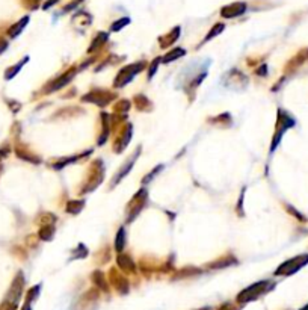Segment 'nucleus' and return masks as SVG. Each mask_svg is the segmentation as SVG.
I'll return each mask as SVG.
<instances>
[{
	"mask_svg": "<svg viewBox=\"0 0 308 310\" xmlns=\"http://www.w3.org/2000/svg\"><path fill=\"white\" fill-rule=\"evenodd\" d=\"M308 263V254H301V256H296L287 262H284L278 269H277V276H292L295 274L296 271H299L301 268H304Z\"/></svg>",
	"mask_w": 308,
	"mask_h": 310,
	"instance_id": "obj_1",
	"label": "nucleus"
},
{
	"mask_svg": "<svg viewBox=\"0 0 308 310\" xmlns=\"http://www.w3.org/2000/svg\"><path fill=\"white\" fill-rule=\"evenodd\" d=\"M266 286H268V282H258L257 285H254V286L245 289V291L237 297V301H240V303H248V301H251V300H255L260 294L265 292Z\"/></svg>",
	"mask_w": 308,
	"mask_h": 310,
	"instance_id": "obj_2",
	"label": "nucleus"
},
{
	"mask_svg": "<svg viewBox=\"0 0 308 310\" xmlns=\"http://www.w3.org/2000/svg\"><path fill=\"white\" fill-rule=\"evenodd\" d=\"M243 11H245V5L243 3H234V5H230V6L224 8L222 9V15L231 18V17H236V15L242 14Z\"/></svg>",
	"mask_w": 308,
	"mask_h": 310,
	"instance_id": "obj_3",
	"label": "nucleus"
},
{
	"mask_svg": "<svg viewBox=\"0 0 308 310\" xmlns=\"http://www.w3.org/2000/svg\"><path fill=\"white\" fill-rule=\"evenodd\" d=\"M27 21H29V18H27V17H24L21 21H18L17 24H14V26L9 29V32H8V33H9V36H12V38H14V36H17V35L21 32V29L26 26V23H27Z\"/></svg>",
	"mask_w": 308,
	"mask_h": 310,
	"instance_id": "obj_4",
	"label": "nucleus"
},
{
	"mask_svg": "<svg viewBox=\"0 0 308 310\" xmlns=\"http://www.w3.org/2000/svg\"><path fill=\"white\" fill-rule=\"evenodd\" d=\"M26 61H27V58H26V59H24L23 62H26ZM23 62L17 64L15 67H11V68H8V70H6V73H5V79H11V78H12L14 74H17V73H18V70H20V68H21V65H23Z\"/></svg>",
	"mask_w": 308,
	"mask_h": 310,
	"instance_id": "obj_5",
	"label": "nucleus"
},
{
	"mask_svg": "<svg viewBox=\"0 0 308 310\" xmlns=\"http://www.w3.org/2000/svg\"><path fill=\"white\" fill-rule=\"evenodd\" d=\"M182 55H185V52L183 50H179V49H175V50H172L169 55H166L165 56V62H169V61H174V58H177V56H182Z\"/></svg>",
	"mask_w": 308,
	"mask_h": 310,
	"instance_id": "obj_6",
	"label": "nucleus"
},
{
	"mask_svg": "<svg viewBox=\"0 0 308 310\" xmlns=\"http://www.w3.org/2000/svg\"><path fill=\"white\" fill-rule=\"evenodd\" d=\"M124 245V230H119V236H116V250H121Z\"/></svg>",
	"mask_w": 308,
	"mask_h": 310,
	"instance_id": "obj_7",
	"label": "nucleus"
},
{
	"mask_svg": "<svg viewBox=\"0 0 308 310\" xmlns=\"http://www.w3.org/2000/svg\"><path fill=\"white\" fill-rule=\"evenodd\" d=\"M222 29H224V26H222V24H219V26H216V29H213V30H211V32L208 33V36H207V40H210L211 36H214V35H216L217 32H221Z\"/></svg>",
	"mask_w": 308,
	"mask_h": 310,
	"instance_id": "obj_8",
	"label": "nucleus"
},
{
	"mask_svg": "<svg viewBox=\"0 0 308 310\" xmlns=\"http://www.w3.org/2000/svg\"><path fill=\"white\" fill-rule=\"evenodd\" d=\"M127 23H128V20H127V18H124V20H121V21H119V24H118V23H116V24H113V26H112V29H113V30H118L121 26H124V24H127Z\"/></svg>",
	"mask_w": 308,
	"mask_h": 310,
	"instance_id": "obj_9",
	"label": "nucleus"
},
{
	"mask_svg": "<svg viewBox=\"0 0 308 310\" xmlns=\"http://www.w3.org/2000/svg\"><path fill=\"white\" fill-rule=\"evenodd\" d=\"M6 46H8V44H6V41H5V40H2V38H0V53H2V52H5V50H6Z\"/></svg>",
	"mask_w": 308,
	"mask_h": 310,
	"instance_id": "obj_10",
	"label": "nucleus"
},
{
	"mask_svg": "<svg viewBox=\"0 0 308 310\" xmlns=\"http://www.w3.org/2000/svg\"><path fill=\"white\" fill-rule=\"evenodd\" d=\"M5 154H6V151H2V150H0V158H5Z\"/></svg>",
	"mask_w": 308,
	"mask_h": 310,
	"instance_id": "obj_11",
	"label": "nucleus"
},
{
	"mask_svg": "<svg viewBox=\"0 0 308 310\" xmlns=\"http://www.w3.org/2000/svg\"><path fill=\"white\" fill-rule=\"evenodd\" d=\"M301 310H308V304H307V306H304V307H302Z\"/></svg>",
	"mask_w": 308,
	"mask_h": 310,
	"instance_id": "obj_12",
	"label": "nucleus"
},
{
	"mask_svg": "<svg viewBox=\"0 0 308 310\" xmlns=\"http://www.w3.org/2000/svg\"><path fill=\"white\" fill-rule=\"evenodd\" d=\"M0 170H2V167H0Z\"/></svg>",
	"mask_w": 308,
	"mask_h": 310,
	"instance_id": "obj_13",
	"label": "nucleus"
}]
</instances>
